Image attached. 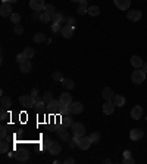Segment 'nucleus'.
<instances>
[{"label": "nucleus", "instance_id": "nucleus-1", "mask_svg": "<svg viewBox=\"0 0 147 164\" xmlns=\"http://www.w3.org/2000/svg\"><path fill=\"white\" fill-rule=\"evenodd\" d=\"M38 101H41V99H40L38 96H33V95H22V96L19 98L21 105L25 107V108H33V107H36V104Z\"/></svg>", "mask_w": 147, "mask_h": 164}, {"label": "nucleus", "instance_id": "nucleus-2", "mask_svg": "<svg viewBox=\"0 0 147 164\" xmlns=\"http://www.w3.org/2000/svg\"><path fill=\"white\" fill-rule=\"evenodd\" d=\"M146 74L141 68H135V71H132L131 74V82L135 83V84H141V83L146 80Z\"/></svg>", "mask_w": 147, "mask_h": 164}, {"label": "nucleus", "instance_id": "nucleus-3", "mask_svg": "<svg viewBox=\"0 0 147 164\" xmlns=\"http://www.w3.org/2000/svg\"><path fill=\"white\" fill-rule=\"evenodd\" d=\"M71 132H72V136L75 138H81L85 135V126L79 121H75V123L71 126Z\"/></svg>", "mask_w": 147, "mask_h": 164}, {"label": "nucleus", "instance_id": "nucleus-4", "mask_svg": "<svg viewBox=\"0 0 147 164\" xmlns=\"http://www.w3.org/2000/svg\"><path fill=\"white\" fill-rule=\"evenodd\" d=\"M91 143H93V142H91L90 136H81V138L78 139V148L82 149V151H87Z\"/></svg>", "mask_w": 147, "mask_h": 164}, {"label": "nucleus", "instance_id": "nucleus-5", "mask_svg": "<svg viewBox=\"0 0 147 164\" xmlns=\"http://www.w3.org/2000/svg\"><path fill=\"white\" fill-rule=\"evenodd\" d=\"M30 6L34 12H43L46 9V3L44 0H30Z\"/></svg>", "mask_w": 147, "mask_h": 164}, {"label": "nucleus", "instance_id": "nucleus-6", "mask_svg": "<svg viewBox=\"0 0 147 164\" xmlns=\"http://www.w3.org/2000/svg\"><path fill=\"white\" fill-rule=\"evenodd\" d=\"M47 151H49L50 154H53V155H57V154H60V151H62V145H60L59 142H56V140H52V142L49 143V146H47Z\"/></svg>", "mask_w": 147, "mask_h": 164}, {"label": "nucleus", "instance_id": "nucleus-7", "mask_svg": "<svg viewBox=\"0 0 147 164\" xmlns=\"http://www.w3.org/2000/svg\"><path fill=\"white\" fill-rule=\"evenodd\" d=\"M12 13H13L12 4H10L9 1H3V3H1V7H0V15H1V16H10Z\"/></svg>", "mask_w": 147, "mask_h": 164}, {"label": "nucleus", "instance_id": "nucleus-8", "mask_svg": "<svg viewBox=\"0 0 147 164\" xmlns=\"http://www.w3.org/2000/svg\"><path fill=\"white\" fill-rule=\"evenodd\" d=\"M127 18L130 19V21H132V22H138L141 18H143V13L140 12V10H128V13H127Z\"/></svg>", "mask_w": 147, "mask_h": 164}, {"label": "nucleus", "instance_id": "nucleus-9", "mask_svg": "<svg viewBox=\"0 0 147 164\" xmlns=\"http://www.w3.org/2000/svg\"><path fill=\"white\" fill-rule=\"evenodd\" d=\"M143 136H144V132L141 129H132L130 132V139L134 142H138L140 139H143Z\"/></svg>", "mask_w": 147, "mask_h": 164}, {"label": "nucleus", "instance_id": "nucleus-10", "mask_svg": "<svg viewBox=\"0 0 147 164\" xmlns=\"http://www.w3.org/2000/svg\"><path fill=\"white\" fill-rule=\"evenodd\" d=\"M59 101H60L62 107H69V105L74 102V101H72V95H69L68 92L62 93V95H60V98H59Z\"/></svg>", "mask_w": 147, "mask_h": 164}, {"label": "nucleus", "instance_id": "nucleus-11", "mask_svg": "<svg viewBox=\"0 0 147 164\" xmlns=\"http://www.w3.org/2000/svg\"><path fill=\"white\" fill-rule=\"evenodd\" d=\"M13 157H15V160H18L21 163H27L30 160V154L27 151H18V152L13 154Z\"/></svg>", "mask_w": 147, "mask_h": 164}, {"label": "nucleus", "instance_id": "nucleus-12", "mask_svg": "<svg viewBox=\"0 0 147 164\" xmlns=\"http://www.w3.org/2000/svg\"><path fill=\"white\" fill-rule=\"evenodd\" d=\"M115 102L113 101H106L105 104H103V114H106V115H110V114H113V111H115Z\"/></svg>", "mask_w": 147, "mask_h": 164}, {"label": "nucleus", "instance_id": "nucleus-13", "mask_svg": "<svg viewBox=\"0 0 147 164\" xmlns=\"http://www.w3.org/2000/svg\"><path fill=\"white\" fill-rule=\"evenodd\" d=\"M62 36L65 37V39H71L74 36V33H75V27H72V25H63V28H62Z\"/></svg>", "mask_w": 147, "mask_h": 164}, {"label": "nucleus", "instance_id": "nucleus-14", "mask_svg": "<svg viewBox=\"0 0 147 164\" xmlns=\"http://www.w3.org/2000/svg\"><path fill=\"white\" fill-rule=\"evenodd\" d=\"M82 110H84V107H82V104H81V102H72V104L69 105V111H71V114H74V115L81 114V113H82Z\"/></svg>", "mask_w": 147, "mask_h": 164}, {"label": "nucleus", "instance_id": "nucleus-15", "mask_svg": "<svg viewBox=\"0 0 147 164\" xmlns=\"http://www.w3.org/2000/svg\"><path fill=\"white\" fill-rule=\"evenodd\" d=\"M113 1H115V6L121 10H128L131 6V0H113Z\"/></svg>", "mask_w": 147, "mask_h": 164}, {"label": "nucleus", "instance_id": "nucleus-16", "mask_svg": "<svg viewBox=\"0 0 147 164\" xmlns=\"http://www.w3.org/2000/svg\"><path fill=\"white\" fill-rule=\"evenodd\" d=\"M19 70H21V73H24V74L30 73V71L33 70V64H31V61H30V59H25L22 64H19Z\"/></svg>", "mask_w": 147, "mask_h": 164}, {"label": "nucleus", "instance_id": "nucleus-17", "mask_svg": "<svg viewBox=\"0 0 147 164\" xmlns=\"http://www.w3.org/2000/svg\"><path fill=\"white\" fill-rule=\"evenodd\" d=\"M141 115H143V107L135 105V107L131 110V117H132L134 120H138V118H141Z\"/></svg>", "mask_w": 147, "mask_h": 164}, {"label": "nucleus", "instance_id": "nucleus-18", "mask_svg": "<svg viewBox=\"0 0 147 164\" xmlns=\"http://www.w3.org/2000/svg\"><path fill=\"white\" fill-rule=\"evenodd\" d=\"M57 136H59V139L63 140V142H69V140H71V133H69V130L60 129V130H57Z\"/></svg>", "mask_w": 147, "mask_h": 164}, {"label": "nucleus", "instance_id": "nucleus-19", "mask_svg": "<svg viewBox=\"0 0 147 164\" xmlns=\"http://www.w3.org/2000/svg\"><path fill=\"white\" fill-rule=\"evenodd\" d=\"M102 96H103L105 101H113V98H115V92H113L110 87H105L103 92H102Z\"/></svg>", "mask_w": 147, "mask_h": 164}, {"label": "nucleus", "instance_id": "nucleus-20", "mask_svg": "<svg viewBox=\"0 0 147 164\" xmlns=\"http://www.w3.org/2000/svg\"><path fill=\"white\" fill-rule=\"evenodd\" d=\"M131 64H132V67H134V68H143L144 61H143L138 55H134V56L131 58Z\"/></svg>", "mask_w": 147, "mask_h": 164}, {"label": "nucleus", "instance_id": "nucleus-21", "mask_svg": "<svg viewBox=\"0 0 147 164\" xmlns=\"http://www.w3.org/2000/svg\"><path fill=\"white\" fill-rule=\"evenodd\" d=\"M43 101H44V104L46 105H50L53 101H55V98H53V93L52 92H46L44 95H43V98H41Z\"/></svg>", "mask_w": 147, "mask_h": 164}, {"label": "nucleus", "instance_id": "nucleus-22", "mask_svg": "<svg viewBox=\"0 0 147 164\" xmlns=\"http://www.w3.org/2000/svg\"><path fill=\"white\" fill-rule=\"evenodd\" d=\"M113 102H115L116 107H124V105H125V98H124L122 95H115Z\"/></svg>", "mask_w": 147, "mask_h": 164}, {"label": "nucleus", "instance_id": "nucleus-23", "mask_svg": "<svg viewBox=\"0 0 147 164\" xmlns=\"http://www.w3.org/2000/svg\"><path fill=\"white\" fill-rule=\"evenodd\" d=\"M60 117H62V123H63V126H66V127H71V126L75 123L69 114H68V115H60Z\"/></svg>", "mask_w": 147, "mask_h": 164}, {"label": "nucleus", "instance_id": "nucleus-24", "mask_svg": "<svg viewBox=\"0 0 147 164\" xmlns=\"http://www.w3.org/2000/svg\"><path fill=\"white\" fill-rule=\"evenodd\" d=\"M62 84H63V87L68 89V90H72L74 87H75V83H74V80H71V79H63V80H62Z\"/></svg>", "mask_w": 147, "mask_h": 164}, {"label": "nucleus", "instance_id": "nucleus-25", "mask_svg": "<svg viewBox=\"0 0 147 164\" xmlns=\"http://www.w3.org/2000/svg\"><path fill=\"white\" fill-rule=\"evenodd\" d=\"M88 15L90 16H99L100 15V7L99 6H90L88 7Z\"/></svg>", "mask_w": 147, "mask_h": 164}, {"label": "nucleus", "instance_id": "nucleus-26", "mask_svg": "<svg viewBox=\"0 0 147 164\" xmlns=\"http://www.w3.org/2000/svg\"><path fill=\"white\" fill-rule=\"evenodd\" d=\"M22 53L25 55V58H27V59H33V56L36 55V50H34L33 47H25Z\"/></svg>", "mask_w": 147, "mask_h": 164}, {"label": "nucleus", "instance_id": "nucleus-27", "mask_svg": "<svg viewBox=\"0 0 147 164\" xmlns=\"http://www.w3.org/2000/svg\"><path fill=\"white\" fill-rule=\"evenodd\" d=\"M12 107V99L9 98V96H3L1 98V108H10Z\"/></svg>", "mask_w": 147, "mask_h": 164}, {"label": "nucleus", "instance_id": "nucleus-28", "mask_svg": "<svg viewBox=\"0 0 147 164\" xmlns=\"http://www.w3.org/2000/svg\"><path fill=\"white\" fill-rule=\"evenodd\" d=\"M34 41H36V43H44V41H47L46 34H44V33H37L36 36H34Z\"/></svg>", "mask_w": 147, "mask_h": 164}, {"label": "nucleus", "instance_id": "nucleus-29", "mask_svg": "<svg viewBox=\"0 0 147 164\" xmlns=\"http://www.w3.org/2000/svg\"><path fill=\"white\" fill-rule=\"evenodd\" d=\"M100 138H102V136H100V133H99V132H94V133H91V135H90V139H91V142H93V143H99V142H100Z\"/></svg>", "mask_w": 147, "mask_h": 164}, {"label": "nucleus", "instance_id": "nucleus-30", "mask_svg": "<svg viewBox=\"0 0 147 164\" xmlns=\"http://www.w3.org/2000/svg\"><path fill=\"white\" fill-rule=\"evenodd\" d=\"M0 152H1V154L9 152V143H7L4 139H1V143H0Z\"/></svg>", "mask_w": 147, "mask_h": 164}, {"label": "nucleus", "instance_id": "nucleus-31", "mask_svg": "<svg viewBox=\"0 0 147 164\" xmlns=\"http://www.w3.org/2000/svg\"><path fill=\"white\" fill-rule=\"evenodd\" d=\"M40 21L44 22V24H47L49 21H52V15H49L47 12H41V18H40Z\"/></svg>", "mask_w": 147, "mask_h": 164}, {"label": "nucleus", "instance_id": "nucleus-32", "mask_svg": "<svg viewBox=\"0 0 147 164\" xmlns=\"http://www.w3.org/2000/svg\"><path fill=\"white\" fill-rule=\"evenodd\" d=\"M10 21H12L13 24H19V22H21V15H19V13H12V15H10Z\"/></svg>", "mask_w": 147, "mask_h": 164}, {"label": "nucleus", "instance_id": "nucleus-33", "mask_svg": "<svg viewBox=\"0 0 147 164\" xmlns=\"http://www.w3.org/2000/svg\"><path fill=\"white\" fill-rule=\"evenodd\" d=\"M44 12H47L49 15H53V13L56 12V9H55V6H53V4H46V9H44Z\"/></svg>", "mask_w": 147, "mask_h": 164}, {"label": "nucleus", "instance_id": "nucleus-34", "mask_svg": "<svg viewBox=\"0 0 147 164\" xmlns=\"http://www.w3.org/2000/svg\"><path fill=\"white\" fill-rule=\"evenodd\" d=\"M76 13H78V15H85V13H88V7H87V6H79V7L76 9Z\"/></svg>", "mask_w": 147, "mask_h": 164}, {"label": "nucleus", "instance_id": "nucleus-35", "mask_svg": "<svg viewBox=\"0 0 147 164\" xmlns=\"http://www.w3.org/2000/svg\"><path fill=\"white\" fill-rule=\"evenodd\" d=\"M13 31H15V34H22V33H24V27H22L21 24H15Z\"/></svg>", "mask_w": 147, "mask_h": 164}, {"label": "nucleus", "instance_id": "nucleus-36", "mask_svg": "<svg viewBox=\"0 0 147 164\" xmlns=\"http://www.w3.org/2000/svg\"><path fill=\"white\" fill-rule=\"evenodd\" d=\"M52 77H53V80H56V82H62V80H63V76H62L59 71H55V73L52 74Z\"/></svg>", "mask_w": 147, "mask_h": 164}, {"label": "nucleus", "instance_id": "nucleus-37", "mask_svg": "<svg viewBox=\"0 0 147 164\" xmlns=\"http://www.w3.org/2000/svg\"><path fill=\"white\" fill-rule=\"evenodd\" d=\"M62 28H63V27H62L60 24H52V31H53V33H60Z\"/></svg>", "mask_w": 147, "mask_h": 164}, {"label": "nucleus", "instance_id": "nucleus-38", "mask_svg": "<svg viewBox=\"0 0 147 164\" xmlns=\"http://www.w3.org/2000/svg\"><path fill=\"white\" fill-rule=\"evenodd\" d=\"M36 108L38 110V111H43V110L46 108V104H44V101H43V99L37 102V104H36Z\"/></svg>", "mask_w": 147, "mask_h": 164}, {"label": "nucleus", "instance_id": "nucleus-39", "mask_svg": "<svg viewBox=\"0 0 147 164\" xmlns=\"http://www.w3.org/2000/svg\"><path fill=\"white\" fill-rule=\"evenodd\" d=\"M9 117V113L6 111V108H1V111H0V118L1 120H6Z\"/></svg>", "mask_w": 147, "mask_h": 164}, {"label": "nucleus", "instance_id": "nucleus-40", "mask_svg": "<svg viewBox=\"0 0 147 164\" xmlns=\"http://www.w3.org/2000/svg\"><path fill=\"white\" fill-rule=\"evenodd\" d=\"M25 59H27V58H25V55H24V53H19V55H16V61H18V64H22Z\"/></svg>", "mask_w": 147, "mask_h": 164}, {"label": "nucleus", "instance_id": "nucleus-41", "mask_svg": "<svg viewBox=\"0 0 147 164\" xmlns=\"http://www.w3.org/2000/svg\"><path fill=\"white\" fill-rule=\"evenodd\" d=\"M1 132H0V136H1V139H4L6 138V135H7V129L4 127V126H1V129H0Z\"/></svg>", "mask_w": 147, "mask_h": 164}, {"label": "nucleus", "instance_id": "nucleus-42", "mask_svg": "<svg viewBox=\"0 0 147 164\" xmlns=\"http://www.w3.org/2000/svg\"><path fill=\"white\" fill-rule=\"evenodd\" d=\"M66 25H72V27H75V18L68 16V19H66Z\"/></svg>", "mask_w": 147, "mask_h": 164}, {"label": "nucleus", "instance_id": "nucleus-43", "mask_svg": "<svg viewBox=\"0 0 147 164\" xmlns=\"http://www.w3.org/2000/svg\"><path fill=\"white\" fill-rule=\"evenodd\" d=\"M134 163H135V160L131 158V157L130 158H124V164H134Z\"/></svg>", "mask_w": 147, "mask_h": 164}, {"label": "nucleus", "instance_id": "nucleus-44", "mask_svg": "<svg viewBox=\"0 0 147 164\" xmlns=\"http://www.w3.org/2000/svg\"><path fill=\"white\" fill-rule=\"evenodd\" d=\"M63 163H65V164H74V163H75V160H74V158H71V157H68V158H66Z\"/></svg>", "mask_w": 147, "mask_h": 164}, {"label": "nucleus", "instance_id": "nucleus-45", "mask_svg": "<svg viewBox=\"0 0 147 164\" xmlns=\"http://www.w3.org/2000/svg\"><path fill=\"white\" fill-rule=\"evenodd\" d=\"M33 18H34V19H40V18H41V12H34Z\"/></svg>", "mask_w": 147, "mask_h": 164}, {"label": "nucleus", "instance_id": "nucleus-46", "mask_svg": "<svg viewBox=\"0 0 147 164\" xmlns=\"http://www.w3.org/2000/svg\"><path fill=\"white\" fill-rule=\"evenodd\" d=\"M131 157V152L130 151H124V158H130Z\"/></svg>", "mask_w": 147, "mask_h": 164}, {"label": "nucleus", "instance_id": "nucleus-47", "mask_svg": "<svg viewBox=\"0 0 147 164\" xmlns=\"http://www.w3.org/2000/svg\"><path fill=\"white\" fill-rule=\"evenodd\" d=\"M31 95H33V96H38V89H33V92H31Z\"/></svg>", "mask_w": 147, "mask_h": 164}, {"label": "nucleus", "instance_id": "nucleus-48", "mask_svg": "<svg viewBox=\"0 0 147 164\" xmlns=\"http://www.w3.org/2000/svg\"><path fill=\"white\" fill-rule=\"evenodd\" d=\"M144 73H147V62H144V65H143V68H141Z\"/></svg>", "mask_w": 147, "mask_h": 164}, {"label": "nucleus", "instance_id": "nucleus-49", "mask_svg": "<svg viewBox=\"0 0 147 164\" xmlns=\"http://www.w3.org/2000/svg\"><path fill=\"white\" fill-rule=\"evenodd\" d=\"M103 163H105V164H110V163H112V161H110L109 158H106V160H103Z\"/></svg>", "mask_w": 147, "mask_h": 164}, {"label": "nucleus", "instance_id": "nucleus-50", "mask_svg": "<svg viewBox=\"0 0 147 164\" xmlns=\"http://www.w3.org/2000/svg\"><path fill=\"white\" fill-rule=\"evenodd\" d=\"M9 3H15V1H18V0H7Z\"/></svg>", "mask_w": 147, "mask_h": 164}, {"label": "nucleus", "instance_id": "nucleus-51", "mask_svg": "<svg viewBox=\"0 0 147 164\" xmlns=\"http://www.w3.org/2000/svg\"><path fill=\"white\" fill-rule=\"evenodd\" d=\"M71 1H78V3H79V1H81V0H71Z\"/></svg>", "mask_w": 147, "mask_h": 164}]
</instances>
